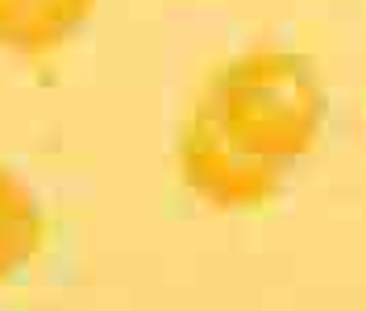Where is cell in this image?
<instances>
[{
  "instance_id": "obj_1",
  "label": "cell",
  "mask_w": 366,
  "mask_h": 311,
  "mask_svg": "<svg viewBox=\"0 0 366 311\" xmlns=\"http://www.w3.org/2000/svg\"><path fill=\"white\" fill-rule=\"evenodd\" d=\"M325 96L312 67L287 50L229 58L204 83L179 137L183 183L217 208H262L283 170L312 150Z\"/></svg>"
},
{
  "instance_id": "obj_2",
  "label": "cell",
  "mask_w": 366,
  "mask_h": 311,
  "mask_svg": "<svg viewBox=\"0 0 366 311\" xmlns=\"http://www.w3.org/2000/svg\"><path fill=\"white\" fill-rule=\"evenodd\" d=\"M96 0H0V46L46 58L92 17Z\"/></svg>"
},
{
  "instance_id": "obj_3",
  "label": "cell",
  "mask_w": 366,
  "mask_h": 311,
  "mask_svg": "<svg viewBox=\"0 0 366 311\" xmlns=\"http://www.w3.org/2000/svg\"><path fill=\"white\" fill-rule=\"evenodd\" d=\"M46 245V216L38 195L17 170L0 166V287L17 278Z\"/></svg>"
}]
</instances>
